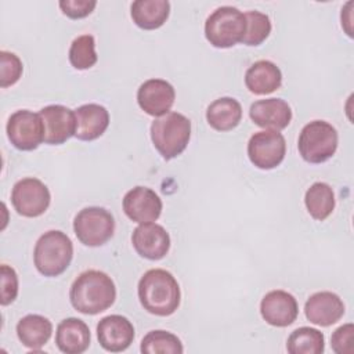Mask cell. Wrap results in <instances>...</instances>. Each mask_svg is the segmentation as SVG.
<instances>
[{
	"instance_id": "1",
	"label": "cell",
	"mask_w": 354,
	"mask_h": 354,
	"mask_svg": "<svg viewBox=\"0 0 354 354\" xmlns=\"http://www.w3.org/2000/svg\"><path fill=\"white\" fill-rule=\"evenodd\" d=\"M72 307L87 315H95L108 310L116 299V288L112 278L98 270L82 272L69 290Z\"/></svg>"
},
{
	"instance_id": "2",
	"label": "cell",
	"mask_w": 354,
	"mask_h": 354,
	"mask_svg": "<svg viewBox=\"0 0 354 354\" xmlns=\"http://www.w3.org/2000/svg\"><path fill=\"white\" fill-rule=\"evenodd\" d=\"M138 299L148 313L167 317L178 308L181 292L173 274L162 268H152L138 282Z\"/></svg>"
},
{
	"instance_id": "3",
	"label": "cell",
	"mask_w": 354,
	"mask_h": 354,
	"mask_svg": "<svg viewBox=\"0 0 354 354\" xmlns=\"http://www.w3.org/2000/svg\"><path fill=\"white\" fill-rule=\"evenodd\" d=\"M191 138V122L178 112H167L151 124V140L163 159L170 160L184 152Z\"/></svg>"
},
{
	"instance_id": "4",
	"label": "cell",
	"mask_w": 354,
	"mask_h": 354,
	"mask_svg": "<svg viewBox=\"0 0 354 354\" xmlns=\"http://www.w3.org/2000/svg\"><path fill=\"white\" fill-rule=\"evenodd\" d=\"M72 257V241L62 231H47L35 245L33 263L36 270L44 277L61 275L69 267Z\"/></svg>"
},
{
	"instance_id": "5",
	"label": "cell",
	"mask_w": 354,
	"mask_h": 354,
	"mask_svg": "<svg viewBox=\"0 0 354 354\" xmlns=\"http://www.w3.org/2000/svg\"><path fill=\"white\" fill-rule=\"evenodd\" d=\"M245 32V14L231 6L216 8L205 22V36L217 48H230L241 43Z\"/></svg>"
},
{
	"instance_id": "6",
	"label": "cell",
	"mask_w": 354,
	"mask_h": 354,
	"mask_svg": "<svg viewBox=\"0 0 354 354\" xmlns=\"http://www.w3.org/2000/svg\"><path fill=\"white\" fill-rule=\"evenodd\" d=\"M339 136L336 129L325 120L307 123L299 136L297 148L300 156L308 163H324L330 159L337 149Z\"/></svg>"
},
{
	"instance_id": "7",
	"label": "cell",
	"mask_w": 354,
	"mask_h": 354,
	"mask_svg": "<svg viewBox=\"0 0 354 354\" xmlns=\"http://www.w3.org/2000/svg\"><path fill=\"white\" fill-rule=\"evenodd\" d=\"M73 231L83 245L91 248L102 246L113 236L115 220L104 207H84L75 216Z\"/></svg>"
},
{
	"instance_id": "8",
	"label": "cell",
	"mask_w": 354,
	"mask_h": 354,
	"mask_svg": "<svg viewBox=\"0 0 354 354\" xmlns=\"http://www.w3.org/2000/svg\"><path fill=\"white\" fill-rule=\"evenodd\" d=\"M51 195L47 185L35 177L17 181L11 192V203L24 217H39L50 206Z\"/></svg>"
},
{
	"instance_id": "9",
	"label": "cell",
	"mask_w": 354,
	"mask_h": 354,
	"mask_svg": "<svg viewBox=\"0 0 354 354\" xmlns=\"http://www.w3.org/2000/svg\"><path fill=\"white\" fill-rule=\"evenodd\" d=\"M285 153V137L277 130L257 131L248 142V156L250 162L261 170H271L279 166Z\"/></svg>"
},
{
	"instance_id": "10",
	"label": "cell",
	"mask_w": 354,
	"mask_h": 354,
	"mask_svg": "<svg viewBox=\"0 0 354 354\" xmlns=\"http://www.w3.org/2000/svg\"><path fill=\"white\" fill-rule=\"evenodd\" d=\"M10 142L19 151H33L44 141V126L39 113L28 109L14 112L7 122Z\"/></svg>"
},
{
	"instance_id": "11",
	"label": "cell",
	"mask_w": 354,
	"mask_h": 354,
	"mask_svg": "<svg viewBox=\"0 0 354 354\" xmlns=\"http://www.w3.org/2000/svg\"><path fill=\"white\" fill-rule=\"evenodd\" d=\"M44 126V142L59 145L75 136V111L64 105H47L39 112Z\"/></svg>"
},
{
	"instance_id": "12",
	"label": "cell",
	"mask_w": 354,
	"mask_h": 354,
	"mask_svg": "<svg viewBox=\"0 0 354 354\" xmlns=\"http://www.w3.org/2000/svg\"><path fill=\"white\" fill-rule=\"evenodd\" d=\"M162 199L155 191L147 187H134L123 198V210L126 216L138 224L152 223L162 213Z\"/></svg>"
},
{
	"instance_id": "13",
	"label": "cell",
	"mask_w": 354,
	"mask_h": 354,
	"mask_svg": "<svg viewBox=\"0 0 354 354\" xmlns=\"http://www.w3.org/2000/svg\"><path fill=\"white\" fill-rule=\"evenodd\" d=\"M131 243L141 257L160 260L170 249V235L156 223H144L134 228Z\"/></svg>"
},
{
	"instance_id": "14",
	"label": "cell",
	"mask_w": 354,
	"mask_h": 354,
	"mask_svg": "<svg viewBox=\"0 0 354 354\" xmlns=\"http://www.w3.org/2000/svg\"><path fill=\"white\" fill-rule=\"evenodd\" d=\"M176 100L174 87L163 79L145 80L137 91V102L140 108L151 116H162L167 113Z\"/></svg>"
},
{
	"instance_id": "15",
	"label": "cell",
	"mask_w": 354,
	"mask_h": 354,
	"mask_svg": "<svg viewBox=\"0 0 354 354\" xmlns=\"http://www.w3.org/2000/svg\"><path fill=\"white\" fill-rule=\"evenodd\" d=\"M263 319L278 328H285L293 324L299 315V306L293 295L277 289L266 293L260 303Z\"/></svg>"
},
{
	"instance_id": "16",
	"label": "cell",
	"mask_w": 354,
	"mask_h": 354,
	"mask_svg": "<svg viewBox=\"0 0 354 354\" xmlns=\"http://www.w3.org/2000/svg\"><path fill=\"white\" fill-rule=\"evenodd\" d=\"M97 337L101 347L111 353L129 348L134 339V326L123 315L112 314L104 317L97 325Z\"/></svg>"
},
{
	"instance_id": "17",
	"label": "cell",
	"mask_w": 354,
	"mask_h": 354,
	"mask_svg": "<svg viewBox=\"0 0 354 354\" xmlns=\"http://www.w3.org/2000/svg\"><path fill=\"white\" fill-rule=\"evenodd\" d=\"M304 314L314 325L330 326L343 317L344 303L336 293L328 290L317 292L307 299Z\"/></svg>"
},
{
	"instance_id": "18",
	"label": "cell",
	"mask_w": 354,
	"mask_h": 354,
	"mask_svg": "<svg viewBox=\"0 0 354 354\" xmlns=\"http://www.w3.org/2000/svg\"><path fill=\"white\" fill-rule=\"evenodd\" d=\"M249 116L254 124L266 130H283L292 120V109L285 100L267 98L250 105Z\"/></svg>"
},
{
	"instance_id": "19",
	"label": "cell",
	"mask_w": 354,
	"mask_h": 354,
	"mask_svg": "<svg viewBox=\"0 0 354 354\" xmlns=\"http://www.w3.org/2000/svg\"><path fill=\"white\" fill-rule=\"evenodd\" d=\"M75 137L82 141H93L101 137L109 124V112L100 104H84L75 109Z\"/></svg>"
},
{
	"instance_id": "20",
	"label": "cell",
	"mask_w": 354,
	"mask_h": 354,
	"mask_svg": "<svg viewBox=\"0 0 354 354\" xmlns=\"http://www.w3.org/2000/svg\"><path fill=\"white\" fill-rule=\"evenodd\" d=\"M90 339L87 324L79 318H65L57 326L55 344L65 354L84 353L90 346Z\"/></svg>"
},
{
	"instance_id": "21",
	"label": "cell",
	"mask_w": 354,
	"mask_h": 354,
	"mask_svg": "<svg viewBox=\"0 0 354 354\" xmlns=\"http://www.w3.org/2000/svg\"><path fill=\"white\" fill-rule=\"evenodd\" d=\"M245 84L250 93L257 95L274 93L282 84L281 69L268 59H260L248 68Z\"/></svg>"
},
{
	"instance_id": "22",
	"label": "cell",
	"mask_w": 354,
	"mask_h": 354,
	"mask_svg": "<svg viewBox=\"0 0 354 354\" xmlns=\"http://www.w3.org/2000/svg\"><path fill=\"white\" fill-rule=\"evenodd\" d=\"M53 324L39 314H28L17 324V336L21 343L30 350H40L51 337Z\"/></svg>"
},
{
	"instance_id": "23",
	"label": "cell",
	"mask_w": 354,
	"mask_h": 354,
	"mask_svg": "<svg viewBox=\"0 0 354 354\" xmlns=\"http://www.w3.org/2000/svg\"><path fill=\"white\" fill-rule=\"evenodd\" d=\"M133 22L145 30L160 28L169 18L170 3L167 0H137L130 7Z\"/></svg>"
},
{
	"instance_id": "24",
	"label": "cell",
	"mask_w": 354,
	"mask_h": 354,
	"mask_svg": "<svg viewBox=\"0 0 354 354\" xmlns=\"http://www.w3.org/2000/svg\"><path fill=\"white\" fill-rule=\"evenodd\" d=\"M242 119V106L232 97L214 100L206 111V120L217 131H230L235 129Z\"/></svg>"
},
{
	"instance_id": "25",
	"label": "cell",
	"mask_w": 354,
	"mask_h": 354,
	"mask_svg": "<svg viewBox=\"0 0 354 354\" xmlns=\"http://www.w3.org/2000/svg\"><path fill=\"white\" fill-rule=\"evenodd\" d=\"M304 203L307 212L314 220L324 221L328 218L335 209V194L329 184L314 183L304 195Z\"/></svg>"
},
{
	"instance_id": "26",
	"label": "cell",
	"mask_w": 354,
	"mask_h": 354,
	"mask_svg": "<svg viewBox=\"0 0 354 354\" xmlns=\"http://www.w3.org/2000/svg\"><path fill=\"white\" fill-rule=\"evenodd\" d=\"M286 348L290 354H321L325 350L324 333L315 328H297L288 337Z\"/></svg>"
},
{
	"instance_id": "27",
	"label": "cell",
	"mask_w": 354,
	"mask_h": 354,
	"mask_svg": "<svg viewBox=\"0 0 354 354\" xmlns=\"http://www.w3.org/2000/svg\"><path fill=\"white\" fill-rule=\"evenodd\" d=\"M141 353L145 354H181V340L167 330H151L141 340Z\"/></svg>"
},
{
	"instance_id": "28",
	"label": "cell",
	"mask_w": 354,
	"mask_h": 354,
	"mask_svg": "<svg viewBox=\"0 0 354 354\" xmlns=\"http://www.w3.org/2000/svg\"><path fill=\"white\" fill-rule=\"evenodd\" d=\"M69 62L76 69H90L97 62L95 40L91 35L76 37L69 48Z\"/></svg>"
},
{
	"instance_id": "29",
	"label": "cell",
	"mask_w": 354,
	"mask_h": 354,
	"mask_svg": "<svg viewBox=\"0 0 354 354\" xmlns=\"http://www.w3.org/2000/svg\"><path fill=\"white\" fill-rule=\"evenodd\" d=\"M245 19L246 32L242 39V43L246 46L261 44L271 33V21L268 15L260 11H248L245 12Z\"/></svg>"
},
{
	"instance_id": "30",
	"label": "cell",
	"mask_w": 354,
	"mask_h": 354,
	"mask_svg": "<svg viewBox=\"0 0 354 354\" xmlns=\"http://www.w3.org/2000/svg\"><path fill=\"white\" fill-rule=\"evenodd\" d=\"M22 71V61L18 55L8 51H0V86L3 88L15 84L19 80Z\"/></svg>"
},
{
	"instance_id": "31",
	"label": "cell",
	"mask_w": 354,
	"mask_h": 354,
	"mask_svg": "<svg viewBox=\"0 0 354 354\" xmlns=\"http://www.w3.org/2000/svg\"><path fill=\"white\" fill-rule=\"evenodd\" d=\"M1 274V306L11 304L18 295V275L15 270L7 264L0 267Z\"/></svg>"
},
{
	"instance_id": "32",
	"label": "cell",
	"mask_w": 354,
	"mask_h": 354,
	"mask_svg": "<svg viewBox=\"0 0 354 354\" xmlns=\"http://www.w3.org/2000/svg\"><path fill=\"white\" fill-rule=\"evenodd\" d=\"M353 335H354V326L353 324H346L339 326L330 337V346L332 350L336 354H353Z\"/></svg>"
},
{
	"instance_id": "33",
	"label": "cell",
	"mask_w": 354,
	"mask_h": 354,
	"mask_svg": "<svg viewBox=\"0 0 354 354\" xmlns=\"http://www.w3.org/2000/svg\"><path fill=\"white\" fill-rule=\"evenodd\" d=\"M97 1L95 0H61L59 8L62 12L72 18V19H80L87 17L93 12L95 8Z\"/></svg>"
},
{
	"instance_id": "34",
	"label": "cell",
	"mask_w": 354,
	"mask_h": 354,
	"mask_svg": "<svg viewBox=\"0 0 354 354\" xmlns=\"http://www.w3.org/2000/svg\"><path fill=\"white\" fill-rule=\"evenodd\" d=\"M353 1L346 3V6L342 8V28L346 30L348 37H353Z\"/></svg>"
}]
</instances>
